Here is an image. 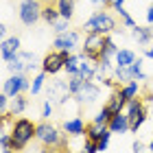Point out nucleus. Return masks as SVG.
Listing matches in <instances>:
<instances>
[{"mask_svg":"<svg viewBox=\"0 0 153 153\" xmlns=\"http://www.w3.org/2000/svg\"><path fill=\"white\" fill-rule=\"evenodd\" d=\"M83 31H85V33H101V35H109V33L118 31L116 18L112 16V13H107L105 9L94 11L92 18L85 20V24H83Z\"/></svg>","mask_w":153,"mask_h":153,"instance_id":"7ed1b4c3","label":"nucleus"},{"mask_svg":"<svg viewBox=\"0 0 153 153\" xmlns=\"http://www.w3.org/2000/svg\"><path fill=\"white\" fill-rule=\"evenodd\" d=\"M138 57H136V53L134 51H129V48H118V53H116V66L118 68H127V66H131L136 61Z\"/></svg>","mask_w":153,"mask_h":153,"instance_id":"aec40b11","label":"nucleus"},{"mask_svg":"<svg viewBox=\"0 0 153 153\" xmlns=\"http://www.w3.org/2000/svg\"><path fill=\"white\" fill-rule=\"evenodd\" d=\"M116 13H118V16H120V20H123V26H127V29H134V26H136V20L129 16V11L125 9V7H118Z\"/></svg>","mask_w":153,"mask_h":153,"instance_id":"c85d7f7f","label":"nucleus"},{"mask_svg":"<svg viewBox=\"0 0 153 153\" xmlns=\"http://www.w3.org/2000/svg\"><path fill=\"white\" fill-rule=\"evenodd\" d=\"M76 153H99V149H96V142H92V140H88V138H85V142L79 147Z\"/></svg>","mask_w":153,"mask_h":153,"instance_id":"7c9ffc66","label":"nucleus"},{"mask_svg":"<svg viewBox=\"0 0 153 153\" xmlns=\"http://www.w3.org/2000/svg\"><path fill=\"white\" fill-rule=\"evenodd\" d=\"M125 114H127V118H129V131H131V134H138V129H140L142 125L147 123V118H149V109H147L144 99L138 96V99L127 101Z\"/></svg>","mask_w":153,"mask_h":153,"instance_id":"20e7f679","label":"nucleus"},{"mask_svg":"<svg viewBox=\"0 0 153 153\" xmlns=\"http://www.w3.org/2000/svg\"><path fill=\"white\" fill-rule=\"evenodd\" d=\"M144 57H147V59H153V46H149L147 51H144Z\"/></svg>","mask_w":153,"mask_h":153,"instance_id":"4c0bfd02","label":"nucleus"},{"mask_svg":"<svg viewBox=\"0 0 153 153\" xmlns=\"http://www.w3.org/2000/svg\"><path fill=\"white\" fill-rule=\"evenodd\" d=\"M142 149H144V147H142V142H140V140H136V142H134V153H142Z\"/></svg>","mask_w":153,"mask_h":153,"instance_id":"e433bc0d","label":"nucleus"},{"mask_svg":"<svg viewBox=\"0 0 153 153\" xmlns=\"http://www.w3.org/2000/svg\"><path fill=\"white\" fill-rule=\"evenodd\" d=\"M68 57H70V53H68V51H57V48H53V51L46 53L44 59L39 61L42 72L48 74V76H55V74L64 72V70H66V59H68Z\"/></svg>","mask_w":153,"mask_h":153,"instance_id":"39448f33","label":"nucleus"},{"mask_svg":"<svg viewBox=\"0 0 153 153\" xmlns=\"http://www.w3.org/2000/svg\"><path fill=\"white\" fill-rule=\"evenodd\" d=\"M147 24L153 26V2L149 4V9H147Z\"/></svg>","mask_w":153,"mask_h":153,"instance_id":"f704fd0d","label":"nucleus"},{"mask_svg":"<svg viewBox=\"0 0 153 153\" xmlns=\"http://www.w3.org/2000/svg\"><path fill=\"white\" fill-rule=\"evenodd\" d=\"M68 99H72L68 81H53L51 85H48V101H57L61 105H66Z\"/></svg>","mask_w":153,"mask_h":153,"instance_id":"f8f14e48","label":"nucleus"},{"mask_svg":"<svg viewBox=\"0 0 153 153\" xmlns=\"http://www.w3.org/2000/svg\"><path fill=\"white\" fill-rule=\"evenodd\" d=\"M39 2H44V4H48V2H53V0H39Z\"/></svg>","mask_w":153,"mask_h":153,"instance_id":"37998d69","label":"nucleus"},{"mask_svg":"<svg viewBox=\"0 0 153 153\" xmlns=\"http://www.w3.org/2000/svg\"><path fill=\"white\" fill-rule=\"evenodd\" d=\"M144 61L140 59V57H138L136 61H134V64H131L129 68H131V74H134V79L136 81H147V74H144Z\"/></svg>","mask_w":153,"mask_h":153,"instance_id":"a878e982","label":"nucleus"},{"mask_svg":"<svg viewBox=\"0 0 153 153\" xmlns=\"http://www.w3.org/2000/svg\"><path fill=\"white\" fill-rule=\"evenodd\" d=\"M29 107V96L26 94H18L11 99V105H9V114L11 116H22Z\"/></svg>","mask_w":153,"mask_h":153,"instance_id":"a211bd4d","label":"nucleus"},{"mask_svg":"<svg viewBox=\"0 0 153 153\" xmlns=\"http://www.w3.org/2000/svg\"><path fill=\"white\" fill-rule=\"evenodd\" d=\"M147 151H149V153H153V138H151V142H149V147H147Z\"/></svg>","mask_w":153,"mask_h":153,"instance_id":"ea45409f","label":"nucleus"},{"mask_svg":"<svg viewBox=\"0 0 153 153\" xmlns=\"http://www.w3.org/2000/svg\"><path fill=\"white\" fill-rule=\"evenodd\" d=\"M112 136H114V134H112V131L107 129V131H105V136H103L101 140L96 142V149H99V153H103V151L107 149V144H109V138H112Z\"/></svg>","mask_w":153,"mask_h":153,"instance_id":"2f4dec72","label":"nucleus"},{"mask_svg":"<svg viewBox=\"0 0 153 153\" xmlns=\"http://www.w3.org/2000/svg\"><path fill=\"white\" fill-rule=\"evenodd\" d=\"M92 4L99 9H105V7H109V0H92Z\"/></svg>","mask_w":153,"mask_h":153,"instance_id":"72a5a7b5","label":"nucleus"},{"mask_svg":"<svg viewBox=\"0 0 153 153\" xmlns=\"http://www.w3.org/2000/svg\"><path fill=\"white\" fill-rule=\"evenodd\" d=\"M51 26H53V31L57 33V35H61V33L70 31V20H68V18H59V20H55Z\"/></svg>","mask_w":153,"mask_h":153,"instance_id":"cd10ccee","label":"nucleus"},{"mask_svg":"<svg viewBox=\"0 0 153 153\" xmlns=\"http://www.w3.org/2000/svg\"><path fill=\"white\" fill-rule=\"evenodd\" d=\"M61 129H64V134L68 138H83L85 136V129H88V123L81 116H72L61 125Z\"/></svg>","mask_w":153,"mask_h":153,"instance_id":"ddd939ff","label":"nucleus"},{"mask_svg":"<svg viewBox=\"0 0 153 153\" xmlns=\"http://www.w3.org/2000/svg\"><path fill=\"white\" fill-rule=\"evenodd\" d=\"M59 18H61V13H59V9H57V4H53V2L44 4V9H42V20H44V22L53 24L55 20H59Z\"/></svg>","mask_w":153,"mask_h":153,"instance_id":"5701e85b","label":"nucleus"},{"mask_svg":"<svg viewBox=\"0 0 153 153\" xmlns=\"http://www.w3.org/2000/svg\"><path fill=\"white\" fill-rule=\"evenodd\" d=\"M37 134V123H33L31 118L20 116L11 123V149L13 151H24L29 144L35 140Z\"/></svg>","mask_w":153,"mask_h":153,"instance_id":"f257e3e1","label":"nucleus"},{"mask_svg":"<svg viewBox=\"0 0 153 153\" xmlns=\"http://www.w3.org/2000/svg\"><path fill=\"white\" fill-rule=\"evenodd\" d=\"M7 29H9L7 24H2V26H0V35H2V39H7Z\"/></svg>","mask_w":153,"mask_h":153,"instance_id":"58836bf2","label":"nucleus"},{"mask_svg":"<svg viewBox=\"0 0 153 153\" xmlns=\"http://www.w3.org/2000/svg\"><path fill=\"white\" fill-rule=\"evenodd\" d=\"M105 107H107L112 114H120V112H125V107H127V101H125V96L120 94V90H118V88L114 90L112 94H109Z\"/></svg>","mask_w":153,"mask_h":153,"instance_id":"2eb2a0df","label":"nucleus"},{"mask_svg":"<svg viewBox=\"0 0 153 153\" xmlns=\"http://www.w3.org/2000/svg\"><path fill=\"white\" fill-rule=\"evenodd\" d=\"M107 127H109L112 134H129V118H127V114H125V112L114 114Z\"/></svg>","mask_w":153,"mask_h":153,"instance_id":"dca6fc26","label":"nucleus"},{"mask_svg":"<svg viewBox=\"0 0 153 153\" xmlns=\"http://www.w3.org/2000/svg\"><path fill=\"white\" fill-rule=\"evenodd\" d=\"M99 96H101V83H96V81H85V83L81 85V90L72 96V99L79 103V105H92Z\"/></svg>","mask_w":153,"mask_h":153,"instance_id":"9d476101","label":"nucleus"},{"mask_svg":"<svg viewBox=\"0 0 153 153\" xmlns=\"http://www.w3.org/2000/svg\"><path fill=\"white\" fill-rule=\"evenodd\" d=\"M112 112H109V109L105 107V105H103V109H99V114H96L94 118H92V120L94 123H99V125H105V127H107V125H109V120H112Z\"/></svg>","mask_w":153,"mask_h":153,"instance_id":"bb28decb","label":"nucleus"},{"mask_svg":"<svg viewBox=\"0 0 153 153\" xmlns=\"http://www.w3.org/2000/svg\"><path fill=\"white\" fill-rule=\"evenodd\" d=\"M83 83H85V79H81L79 74H76V76H68V88H70V94H72V96L81 90Z\"/></svg>","mask_w":153,"mask_h":153,"instance_id":"c756f323","label":"nucleus"},{"mask_svg":"<svg viewBox=\"0 0 153 153\" xmlns=\"http://www.w3.org/2000/svg\"><path fill=\"white\" fill-rule=\"evenodd\" d=\"M64 129L55 127L53 123L48 120H42L37 123V134H35V140L42 144V147H48V149H59V147H68L66 142V134H61Z\"/></svg>","mask_w":153,"mask_h":153,"instance_id":"f03ea898","label":"nucleus"},{"mask_svg":"<svg viewBox=\"0 0 153 153\" xmlns=\"http://www.w3.org/2000/svg\"><path fill=\"white\" fill-rule=\"evenodd\" d=\"M46 76H48V74H44V72H39V74L33 76V81H31V90H29V94H31V96H37L42 90H44Z\"/></svg>","mask_w":153,"mask_h":153,"instance_id":"393cba45","label":"nucleus"},{"mask_svg":"<svg viewBox=\"0 0 153 153\" xmlns=\"http://www.w3.org/2000/svg\"><path fill=\"white\" fill-rule=\"evenodd\" d=\"M131 35H134V39L138 42V44H142V46H149L151 42H153V29H151V24L149 26H134L131 29Z\"/></svg>","mask_w":153,"mask_h":153,"instance_id":"f3484780","label":"nucleus"},{"mask_svg":"<svg viewBox=\"0 0 153 153\" xmlns=\"http://www.w3.org/2000/svg\"><path fill=\"white\" fill-rule=\"evenodd\" d=\"M109 7H112V9L116 11L118 7H125V0H109Z\"/></svg>","mask_w":153,"mask_h":153,"instance_id":"c9c22d12","label":"nucleus"},{"mask_svg":"<svg viewBox=\"0 0 153 153\" xmlns=\"http://www.w3.org/2000/svg\"><path fill=\"white\" fill-rule=\"evenodd\" d=\"M109 127H105V125H99V123H94V120H90L88 123V129H85V138L88 140H92V142H99L103 136H105V131Z\"/></svg>","mask_w":153,"mask_h":153,"instance_id":"6ab92c4d","label":"nucleus"},{"mask_svg":"<svg viewBox=\"0 0 153 153\" xmlns=\"http://www.w3.org/2000/svg\"><path fill=\"white\" fill-rule=\"evenodd\" d=\"M29 90H31V79L26 74H22V72H13L9 79L4 81V85H2V92H7L11 99L18 96V94L29 92Z\"/></svg>","mask_w":153,"mask_h":153,"instance_id":"1a4fd4ad","label":"nucleus"},{"mask_svg":"<svg viewBox=\"0 0 153 153\" xmlns=\"http://www.w3.org/2000/svg\"><path fill=\"white\" fill-rule=\"evenodd\" d=\"M42 153H53V151L48 149V147H42Z\"/></svg>","mask_w":153,"mask_h":153,"instance_id":"79ce46f5","label":"nucleus"},{"mask_svg":"<svg viewBox=\"0 0 153 153\" xmlns=\"http://www.w3.org/2000/svg\"><path fill=\"white\" fill-rule=\"evenodd\" d=\"M57 9H59V13H61V18L72 20L74 9H76V0H57Z\"/></svg>","mask_w":153,"mask_h":153,"instance_id":"b1692460","label":"nucleus"},{"mask_svg":"<svg viewBox=\"0 0 153 153\" xmlns=\"http://www.w3.org/2000/svg\"><path fill=\"white\" fill-rule=\"evenodd\" d=\"M120 94L125 96V101H131V99H138L140 96V81H129L125 85H118Z\"/></svg>","mask_w":153,"mask_h":153,"instance_id":"412c9836","label":"nucleus"},{"mask_svg":"<svg viewBox=\"0 0 153 153\" xmlns=\"http://www.w3.org/2000/svg\"><path fill=\"white\" fill-rule=\"evenodd\" d=\"M79 42H81V35L76 31H66V33H61V35L55 37L53 42V48H57V51H68V53H72L74 48H79Z\"/></svg>","mask_w":153,"mask_h":153,"instance_id":"9b49d317","label":"nucleus"},{"mask_svg":"<svg viewBox=\"0 0 153 153\" xmlns=\"http://www.w3.org/2000/svg\"><path fill=\"white\" fill-rule=\"evenodd\" d=\"M51 116H53V103L51 101H44V105H42V118L48 120Z\"/></svg>","mask_w":153,"mask_h":153,"instance_id":"473e14b6","label":"nucleus"},{"mask_svg":"<svg viewBox=\"0 0 153 153\" xmlns=\"http://www.w3.org/2000/svg\"><path fill=\"white\" fill-rule=\"evenodd\" d=\"M7 66H9V70H11V72L29 74V72L35 70L39 64L35 61V55H33V53H24V51H20V53H18L11 61H7Z\"/></svg>","mask_w":153,"mask_h":153,"instance_id":"6e6552de","label":"nucleus"},{"mask_svg":"<svg viewBox=\"0 0 153 153\" xmlns=\"http://www.w3.org/2000/svg\"><path fill=\"white\" fill-rule=\"evenodd\" d=\"M81 61H83V53H81V55L70 53V57L66 59V72H68V76H76V74H79Z\"/></svg>","mask_w":153,"mask_h":153,"instance_id":"4be33fe9","label":"nucleus"},{"mask_svg":"<svg viewBox=\"0 0 153 153\" xmlns=\"http://www.w3.org/2000/svg\"><path fill=\"white\" fill-rule=\"evenodd\" d=\"M42 9H44V2H39V0H22L20 9H18V16L22 20V24L33 26L42 20Z\"/></svg>","mask_w":153,"mask_h":153,"instance_id":"423d86ee","label":"nucleus"},{"mask_svg":"<svg viewBox=\"0 0 153 153\" xmlns=\"http://www.w3.org/2000/svg\"><path fill=\"white\" fill-rule=\"evenodd\" d=\"M105 42H107V35H101V33H85V42H83V46H81V53L85 55L88 59L99 61Z\"/></svg>","mask_w":153,"mask_h":153,"instance_id":"0eeeda50","label":"nucleus"},{"mask_svg":"<svg viewBox=\"0 0 153 153\" xmlns=\"http://www.w3.org/2000/svg\"><path fill=\"white\" fill-rule=\"evenodd\" d=\"M0 153H16L13 149H0Z\"/></svg>","mask_w":153,"mask_h":153,"instance_id":"a19ab883","label":"nucleus"},{"mask_svg":"<svg viewBox=\"0 0 153 153\" xmlns=\"http://www.w3.org/2000/svg\"><path fill=\"white\" fill-rule=\"evenodd\" d=\"M20 46H22V42H20V37H16V35L2 39V46H0V57H2V61H11L20 53Z\"/></svg>","mask_w":153,"mask_h":153,"instance_id":"4468645a","label":"nucleus"}]
</instances>
